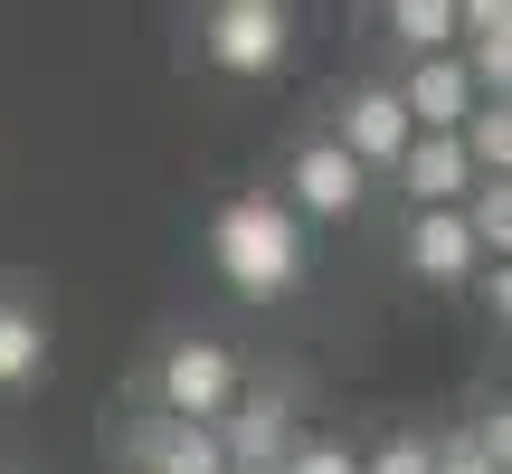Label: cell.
Segmentation results:
<instances>
[{
	"mask_svg": "<svg viewBox=\"0 0 512 474\" xmlns=\"http://www.w3.org/2000/svg\"><path fill=\"white\" fill-rule=\"evenodd\" d=\"M465 228H475V247L503 266V247H512V181H475L465 190Z\"/></svg>",
	"mask_w": 512,
	"mask_h": 474,
	"instance_id": "5bb4252c",
	"label": "cell"
},
{
	"mask_svg": "<svg viewBox=\"0 0 512 474\" xmlns=\"http://www.w3.org/2000/svg\"><path fill=\"white\" fill-rule=\"evenodd\" d=\"M399 190H408V209H465L475 162L456 152V133H418V143L399 152Z\"/></svg>",
	"mask_w": 512,
	"mask_h": 474,
	"instance_id": "9c48e42d",
	"label": "cell"
},
{
	"mask_svg": "<svg viewBox=\"0 0 512 474\" xmlns=\"http://www.w3.org/2000/svg\"><path fill=\"white\" fill-rule=\"evenodd\" d=\"M332 143H342L351 171L370 181V171H399V152L418 143V133H408V114H399V95H389V86H351V95H342V124H332Z\"/></svg>",
	"mask_w": 512,
	"mask_h": 474,
	"instance_id": "5b68a950",
	"label": "cell"
},
{
	"mask_svg": "<svg viewBox=\"0 0 512 474\" xmlns=\"http://www.w3.org/2000/svg\"><path fill=\"white\" fill-rule=\"evenodd\" d=\"M456 152L475 162V181H503V171H512V105H494V95H484V105L456 124Z\"/></svg>",
	"mask_w": 512,
	"mask_h": 474,
	"instance_id": "8fae6325",
	"label": "cell"
},
{
	"mask_svg": "<svg viewBox=\"0 0 512 474\" xmlns=\"http://www.w3.org/2000/svg\"><path fill=\"white\" fill-rule=\"evenodd\" d=\"M361 474H437V465H427V437H380L361 456Z\"/></svg>",
	"mask_w": 512,
	"mask_h": 474,
	"instance_id": "2e32d148",
	"label": "cell"
},
{
	"mask_svg": "<svg viewBox=\"0 0 512 474\" xmlns=\"http://www.w3.org/2000/svg\"><path fill=\"white\" fill-rule=\"evenodd\" d=\"M209 437H219L228 474H275L294 446H304V437H294V408H285V399H247V408H228Z\"/></svg>",
	"mask_w": 512,
	"mask_h": 474,
	"instance_id": "ba28073f",
	"label": "cell"
},
{
	"mask_svg": "<svg viewBox=\"0 0 512 474\" xmlns=\"http://www.w3.org/2000/svg\"><path fill=\"white\" fill-rule=\"evenodd\" d=\"M294 48V19L275 10V0H219V10L200 19V57L219 76H275Z\"/></svg>",
	"mask_w": 512,
	"mask_h": 474,
	"instance_id": "3957f363",
	"label": "cell"
},
{
	"mask_svg": "<svg viewBox=\"0 0 512 474\" xmlns=\"http://www.w3.org/2000/svg\"><path fill=\"white\" fill-rule=\"evenodd\" d=\"M48 370V332H38L29 304H0V389H29Z\"/></svg>",
	"mask_w": 512,
	"mask_h": 474,
	"instance_id": "7c38bea8",
	"label": "cell"
},
{
	"mask_svg": "<svg viewBox=\"0 0 512 474\" xmlns=\"http://www.w3.org/2000/svg\"><path fill=\"white\" fill-rule=\"evenodd\" d=\"M143 474H228V456H219V437L209 427H152L143 437Z\"/></svg>",
	"mask_w": 512,
	"mask_h": 474,
	"instance_id": "30bf717a",
	"label": "cell"
},
{
	"mask_svg": "<svg viewBox=\"0 0 512 474\" xmlns=\"http://www.w3.org/2000/svg\"><path fill=\"white\" fill-rule=\"evenodd\" d=\"M275 474H361V456H351V446H332V437H304Z\"/></svg>",
	"mask_w": 512,
	"mask_h": 474,
	"instance_id": "9a60e30c",
	"label": "cell"
},
{
	"mask_svg": "<svg viewBox=\"0 0 512 474\" xmlns=\"http://www.w3.org/2000/svg\"><path fill=\"white\" fill-rule=\"evenodd\" d=\"M389 95H399L408 133H456L465 114L484 105V95H475V76H465L456 57H408V76H399V86H389Z\"/></svg>",
	"mask_w": 512,
	"mask_h": 474,
	"instance_id": "52a82bcc",
	"label": "cell"
},
{
	"mask_svg": "<svg viewBox=\"0 0 512 474\" xmlns=\"http://www.w3.org/2000/svg\"><path fill=\"white\" fill-rule=\"evenodd\" d=\"M361 200H370V181L351 171V152L332 143V133L294 143V162H285V209L294 219H351Z\"/></svg>",
	"mask_w": 512,
	"mask_h": 474,
	"instance_id": "277c9868",
	"label": "cell"
},
{
	"mask_svg": "<svg viewBox=\"0 0 512 474\" xmlns=\"http://www.w3.org/2000/svg\"><path fill=\"white\" fill-rule=\"evenodd\" d=\"M427 465H437V474H494V465L475 456V437H465V427H456V437H427Z\"/></svg>",
	"mask_w": 512,
	"mask_h": 474,
	"instance_id": "e0dca14e",
	"label": "cell"
},
{
	"mask_svg": "<svg viewBox=\"0 0 512 474\" xmlns=\"http://www.w3.org/2000/svg\"><path fill=\"white\" fill-rule=\"evenodd\" d=\"M152 399H162L171 427H219L238 408V351L228 342H171L162 370H152Z\"/></svg>",
	"mask_w": 512,
	"mask_h": 474,
	"instance_id": "7a4b0ae2",
	"label": "cell"
},
{
	"mask_svg": "<svg viewBox=\"0 0 512 474\" xmlns=\"http://www.w3.org/2000/svg\"><path fill=\"white\" fill-rule=\"evenodd\" d=\"M408 275L418 285H475V266H494V256L475 247V228H465V209H408Z\"/></svg>",
	"mask_w": 512,
	"mask_h": 474,
	"instance_id": "8992f818",
	"label": "cell"
},
{
	"mask_svg": "<svg viewBox=\"0 0 512 474\" xmlns=\"http://www.w3.org/2000/svg\"><path fill=\"white\" fill-rule=\"evenodd\" d=\"M209 256H219V275L247 294V304H285L294 285H304V219H294L275 190H247V200L219 209V228H209Z\"/></svg>",
	"mask_w": 512,
	"mask_h": 474,
	"instance_id": "6da1fadb",
	"label": "cell"
},
{
	"mask_svg": "<svg viewBox=\"0 0 512 474\" xmlns=\"http://www.w3.org/2000/svg\"><path fill=\"white\" fill-rule=\"evenodd\" d=\"M475 304L503 323V313H512V266H475Z\"/></svg>",
	"mask_w": 512,
	"mask_h": 474,
	"instance_id": "ac0fdd59",
	"label": "cell"
},
{
	"mask_svg": "<svg viewBox=\"0 0 512 474\" xmlns=\"http://www.w3.org/2000/svg\"><path fill=\"white\" fill-rule=\"evenodd\" d=\"M389 29L408 57H456V10L446 0H389Z\"/></svg>",
	"mask_w": 512,
	"mask_h": 474,
	"instance_id": "4fadbf2b",
	"label": "cell"
}]
</instances>
